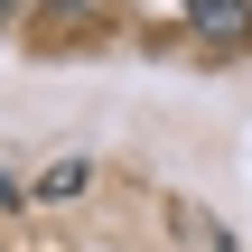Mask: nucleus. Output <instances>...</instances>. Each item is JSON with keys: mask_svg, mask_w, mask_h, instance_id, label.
<instances>
[{"mask_svg": "<svg viewBox=\"0 0 252 252\" xmlns=\"http://www.w3.org/2000/svg\"><path fill=\"white\" fill-rule=\"evenodd\" d=\"M84 178H94V168H84V159H56V168H47V178H37V196H84Z\"/></svg>", "mask_w": 252, "mask_h": 252, "instance_id": "f03ea898", "label": "nucleus"}, {"mask_svg": "<svg viewBox=\"0 0 252 252\" xmlns=\"http://www.w3.org/2000/svg\"><path fill=\"white\" fill-rule=\"evenodd\" d=\"M9 9H19V0H0V19H9Z\"/></svg>", "mask_w": 252, "mask_h": 252, "instance_id": "20e7f679", "label": "nucleus"}, {"mask_svg": "<svg viewBox=\"0 0 252 252\" xmlns=\"http://www.w3.org/2000/svg\"><path fill=\"white\" fill-rule=\"evenodd\" d=\"M37 9H94V0H37Z\"/></svg>", "mask_w": 252, "mask_h": 252, "instance_id": "7ed1b4c3", "label": "nucleus"}, {"mask_svg": "<svg viewBox=\"0 0 252 252\" xmlns=\"http://www.w3.org/2000/svg\"><path fill=\"white\" fill-rule=\"evenodd\" d=\"M178 9H187V28L206 47H243L252 37V0H178Z\"/></svg>", "mask_w": 252, "mask_h": 252, "instance_id": "f257e3e1", "label": "nucleus"}]
</instances>
